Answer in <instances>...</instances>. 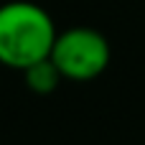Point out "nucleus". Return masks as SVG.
I'll return each instance as SVG.
<instances>
[{
	"mask_svg": "<svg viewBox=\"0 0 145 145\" xmlns=\"http://www.w3.org/2000/svg\"><path fill=\"white\" fill-rule=\"evenodd\" d=\"M56 41V25L36 3L10 0L0 5V64L10 69H25L51 56Z\"/></svg>",
	"mask_w": 145,
	"mask_h": 145,
	"instance_id": "f257e3e1",
	"label": "nucleus"
},
{
	"mask_svg": "<svg viewBox=\"0 0 145 145\" xmlns=\"http://www.w3.org/2000/svg\"><path fill=\"white\" fill-rule=\"evenodd\" d=\"M23 74H25V84H28V89H31L33 94H41V97L56 92L59 82L64 79L61 71H59V66L51 61V56H46V59H41V61L25 66Z\"/></svg>",
	"mask_w": 145,
	"mask_h": 145,
	"instance_id": "7ed1b4c3",
	"label": "nucleus"
},
{
	"mask_svg": "<svg viewBox=\"0 0 145 145\" xmlns=\"http://www.w3.org/2000/svg\"><path fill=\"white\" fill-rule=\"evenodd\" d=\"M110 41L94 31V28H69L64 33H56L54 48H51V61L59 66L64 79L71 82H89L105 74L110 66Z\"/></svg>",
	"mask_w": 145,
	"mask_h": 145,
	"instance_id": "f03ea898",
	"label": "nucleus"
}]
</instances>
